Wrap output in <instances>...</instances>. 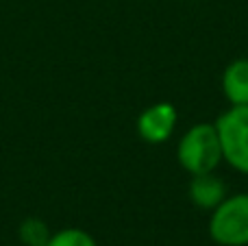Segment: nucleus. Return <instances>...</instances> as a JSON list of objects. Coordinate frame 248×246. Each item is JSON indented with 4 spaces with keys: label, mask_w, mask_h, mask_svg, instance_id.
<instances>
[{
    "label": "nucleus",
    "mask_w": 248,
    "mask_h": 246,
    "mask_svg": "<svg viewBox=\"0 0 248 246\" xmlns=\"http://www.w3.org/2000/svg\"><path fill=\"white\" fill-rule=\"evenodd\" d=\"M207 233L218 246H248V192L227 196L211 212Z\"/></svg>",
    "instance_id": "2"
},
{
    "label": "nucleus",
    "mask_w": 248,
    "mask_h": 246,
    "mask_svg": "<svg viewBox=\"0 0 248 246\" xmlns=\"http://www.w3.org/2000/svg\"><path fill=\"white\" fill-rule=\"evenodd\" d=\"M222 92L229 105H248V59H235L224 68Z\"/></svg>",
    "instance_id": "6"
},
{
    "label": "nucleus",
    "mask_w": 248,
    "mask_h": 246,
    "mask_svg": "<svg viewBox=\"0 0 248 246\" xmlns=\"http://www.w3.org/2000/svg\"><path fill=\"white\" fill-rule=\"evenodd\" d=\"M222 148V161L235 172L248 174V105H231L214 122Z\"/></svg>",
    "instance_id": "3"
},
{
    "label": "nucleus",
    "mask_w": 248,
    "mask_h": 246,
    "mask_svg": "<svg viewBox=\"0 0 248 246\" xmlns=\"http://www.w3.org/2000/svg\"><path fill=\"white\" fill-rule=\"evenodd\" d=\"M179 122V111L172 103H155L146 107L137 118V135L144 139L146 144H163L172 138Z\"/></svg>",
    "instance_id": "4"
},
{
    "label": "nucleus",
    "mask_w": 248,
    "mask_h": 246,
    "mask_svg": "<svg viewBox=\"0 0 248 246\" xmlns=\"http://www.w3.org/2000/svg\"><path fill=\"white\" fill-rule=\"evenodd\" d=\"M46 246H98V242H96L94 235L87 233L85 229L68 227V229L55 231Z\"/></svg>",
    "instance_id": "8"
},
{
    "label": "nucleus",
    "mask_w": 248,
    "mask_h": 246,
    "mask_svg": "<svg viewBox=\"0 0 248 246\" xmlns=\"http://www.w3.org/2000/svg\"><path fill=\"white\" fill-rule=\"evenodd\" d=\"M50 235H52V231L48 227V222L35 216L24 218L20 229H17V238H20V242L24 246H46Z\"/></svg>",
    "instance_id": "7"
},
{
    "label": "nucleus",
    "mask_w": 248,
    "mask_h": 246,
    "mask_svg": "<svg viewBox=\"0 0 248 246\" xmlns=\"http://www.w3.org/2000/svg\"><path fill=\"white\" fill-rule=\"evenodd\" d=\"M187 196L194 207L205 209V212H214L229 196V192H227V183L216 172H202L192 177L187 187Z\"/></svg>",
    "instance_id": "5"
},
{
    "label": "nucleus",
    "mask_w": 248,
    "mask_h": 246,
    "mask_svg": "<svg viewBox=\"0 0 248 246\" xmlns=\"http://www.w3.org/2000/svg\"><path fill=\"white\" fill-rule=\"evenodd\" d=\"M176 159L181 168L192 177L216 172V168L222 164V148L214 122H198L189 126L179 139Z\"/></svg>",
    "instance_id": "1"
}]
</instances>
